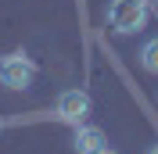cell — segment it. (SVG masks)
<instances>
[{"label":"cell","mask_w":158,"mask_h":154,"mask_svg":"<svg viewBox=\"0 0 158 154\" xmlns=\"http://www.w3.org/2000/svg\"><path fill=\"white\" fill-rule=\"evenodd\" d=\"M148 0H111L108 4V22L115 32H140L148 25Z\"/></svg>","instance_id":"6da1fadb"},{"label":"cell","mask_w":158,"mask_h":154,"mask_svg":"<svg viewBox=\"0 0 158 154\" xmlns=\"http://www.w3.org/2000/svg\"><path fill=\"white\" fill-rule=\"evenodd\" d=\"M148 154H158V144H155V147H151V151H148Z\"/></svg>","instance_id":"52a82bcc"},{"label":"cell","mask_w":158,"mask_h":154,"mask_svg":"<svg viewBox=\"0 0 158 154\" xmlns=\"http://www.w3.org/2000/svg\"><path fill=\"white\" fill-rule=\"evenodd\" d=\"M104 147H108V140H104V133L97 125H79V133H76V151L79 154H101Z\"/></svg>","instance_id":"277c9868"},{"label":"cell","mask_w":158,"mask_h":154,"mask_svg":"<svg viewBox=\"0 0 158 154\" xmlns=\"http://www.w3.org/2000/svg\"><path fill=\"white\" fill-rule=\"evenodd\" d=\"M32 79H36V65L25 54H7V58L0 61V83L4 86L25 90V86H32Z\"/></svg>","instance_id":"7a4b0ae2"},{"label":"cell","mask_w":158,"mask_h":154,"mask_svg":"<svg viewBox=\"0 0 158 154\" xmlns=\"http://www.w3.org/2000/svg\"><path fill=\"white\" fill-rule=\"evenodd\" d=\"M58 115L65 118V122L72 125H83L90 115V97L83 93V90H65V93L58 97Z\"/></svg>","instance_id":"3957f363"},{"label":"cell","mask_w":158,"mask_h":154,"mask_svg":"<svg viewBox=\"0 0 158 154\" xmlns=\"http://www.w3.org/2000/svg\"><path fill=\"white\" fill-rule=\"evenodd\" d=\"M101 154H118V151H111V147H104V151H101Z\"/></svg>","instance_id":"8992f818"},{"label":"cell","mask_w":158,"mask_h":154,"mask_svg":"<svg viewBox=\"0 0 158 154\" xmlns=\"http://www.w3.org/2000/svg\"><path fill=\"white\" fill-rule=\"evenodd\" d=\"M140 65H144V72L158 75V36H155V39H148V43L140 47Z\"/></svg>","instance_id":"5b68a950"}]
</instances>
